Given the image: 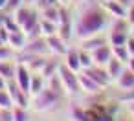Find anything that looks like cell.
<instances>
[{"instance_id": "obj_1", "label": "cell", "mask_w": 134, "mask_h": 121, "mask_svg": "<svg viewBox=\"0 0 134 121\" xmlns=\"http://www.w3.org/2000/svg\"><path fill=\"white\" fill-rule=\"evenodd\" d=\"M110 22V15L105 11L103 4L99 2H92V0H85L81 4H75V13L72 19V26H74V39L79 42L90 35L107 31Z\"/></svg>"}, {"instance_id": "obj_2", "label": "cell", "mask_w": 134, "mask_h": 121, "mask_svg": "<svg viewBox=\"0 0 134 121\" xmlns=\"http://www.w3.org/2000/svg\"><path fill=\"white\" fill-rule=\"evenodd\" d=\"M64 95H66V92L63 88H53L50 84H44V88L39 94L31 95V99H30V110L37 112V114L52 112V110H55L63 103Z\"/></svg>"}, {"instance_id": "obj_3", "label": "cell", "mask_w": 134, "mask_h": 121, "mask_svg": "<svg viewBox=\"0 0 134 121\" xmlns=\"http://www.w3.org/2000/svg\"><path fill=\"white\" fill-rule=\"evenodd\" d=\"M57 75H59V79H61V84H63L66 95L75 97V95H81V94H83V92H81V86H79L77 72L70 70L68 66H64V64L61 62V64H59V70H57Z\"/></svg>"}, {"instance_id": "obj_4", "label": "cell", "mask_w": 134, "mask_h": 121, "mask_svg": "<svg viewBox=\"0 0 134 121\" xmlns=\"http://www.w3.org/2000/svg\"><path fill=\"white\" fill-rule=\"evenodd\" d=\"M77 77H79V86H81V92L86 95V97H92V95H97V94H101V92H105V88L99 84V83H96L85 70H81V72H77Z\"/></svg>"}, {"instance_id": "obj_5", "label": "cell", "mask_w": 134, "mask_h": 121, "mask_svg": "<svg viewBox=\"0 0 134 121\" xmlns=\"http://www.w3.org/2000/svg\"><path fill=\"white\" fill-rule=\"evenodd\" d=\"M6 90L9 92V95H11V101H13V106H28L30 108V95L17 84V81L15 79H9L8 81V84H6Z\"/></svg>"}, {"instance_id": "obj_6", "label": "cell", "mask_w": 134, "mask_h": 121, "mask_svg": "<svg viewBox=\"0 0 134 121\" xmlns=\"http://www.w3.org/2000/svg\"><path fill=\"white\" fill-rule=\"evenodd\" d=\"M103 44H108V39H107V31H101V33H96V35H90L83 41H79V48L86 50V51H94L97 48H101Z\"/></svg>"}, {"instance_id": "obj_7", "label": "cell", "mask_w": 134, "mask_h": 121, "mask_svg": "<svg viewBox=\"0 0 134 121\" xmlns=\"http://www.w3.org/2000/svg\"><path fill=\"white\" fill-rule=\"evenodd\" d=\"M96 83H99L105 90H108L110 86H112V79L108 77V73H107V70H105V66H99V64H94V66H90L88 70H85Z\"/></svg>"}, {"instance_id": "obj_8", "label": "cell", "mask_w": 134, "mask_h": 121, "mask_svg": "<svg viewBox=\"0 0 134 121\" xmlns=\"http://www.w3.org/2000/svg\"><path fill=\"white\" fill-rule=\"evenodd\" d=\"M46 42H48V50H50V55H57V57H63L70 46V42H66L63 37L59 35H50L46 37Z\"/></svg>"}, {"instance_id": "obj_9", "label": "cell", "mask_w": 134, "mask_h": 121, "mask_svg": "<svg viewBox=\"0 0 134 121\" xmlns=\"http://www.w3.org/2000/svg\"><path fill=\"white\" fill-rule=\"evenodd\" d=\"M79 51H81V48L79 46H68V50H66V53L63 55V64L64 66H68L70 70H74V72H81V61H79Z\"/></svg>"}, {"instance_id": "obj_10", "label": "cell", "mask_w": 134, "mask_h": 121, "mask_svg": "<svg viewBox=\"0 0 134 121\" xmlns=\"http://www.w3.org/2000/svg\"><path fill=\"white\" fill-rule=\"evenodd\" d=\"M15 81H17V84L30 95V83H31V72L28 70V66L26 64H22V62H19V66H17V73H15ZM31 97V95H30Z\"/></svg>"}, {"instance_id": "obj_11", "label": "cell", "mask_w": 134, "mask_h": 121, "mask_svg": "<svg viewBox=\"0 0 134 121\" xmlns=\"http://www.w3.org/2000/svg\"><path fill=\"white\" fill-rule=\"evenodd\" d=\"M28 44V37L22 30H17V31H9V37H8V46L15 50V53L22 51Z\"/></svg>"}, {"instance_id": "obj_12", "label": "cell", "mask_w": 134, "mask_h": 121, "mask_svg": "<svg viewBox=\"0 0 134 121\" xmlns=\"http://www.w3.org/2000/svg\"><path fill=\"white\" fill-rule=\"evenodd\" d=\"M90 53H92L94 64H99V66H107V62L114 57L110 44H103L101 48H97V50H94V51H90Z\"/></svg>"}, {"instance_id": "obj_13", "label": "cell", "mask_w": 134, "mask_h": 121, "mask_svg": "<svg viewBox=\"0 0 134 121\" xmlns=\"http://www.w3.org/2000/svg\"><path fill=\"white\" fill-rule=\"evenodd\" d=\"M114 86L118 90H130V88H134V72L130 68H125L123 73L114 81Z\"/></svg>"}, {"instance_id": "obj_14", "label": "cell", "mask_w": 134, "mask_h": 121, "mask_svg": "<svg viewBox=\"0 0 134 121\" xmlns=\"http://www.w3.org/2000/svg\"><path fill=\"white\" fill-rule=\"evenodd\" d=\"M101 2V0H99ZM105 11L110 15V19H121V17H127V8H123L119 2L116 0H107V2H101Z\"/></svg>"}, {"instance_id": "obj_15", "label": "cell", "mask_w": 134, "mask_h": 121, "mask_svg": "<svg viewBox=\"0 0 134 121\" xmlns=\"http://www.w3.org/2000/svg\"><path fill=\"white\" fill-rule=\"evenodd\" d=\"M127 68V64L125 62H121V61H118L116 57H112L108 62H107V66H105V70H107V73H108V77L112 79V84H114V81L123 73V70Z\"/></svg>"}, {"instance_id": "obj_16", "label": "cell", "mask_w": 134, "mask_h": 121, "mask_svg": "<svg viewBox=\"0 0 134 121\" xmlns=\"http://www.w3.org/2000/svg\"><path fill=\"white\" fill-rule=\"evenodd\" d=\"M17 66H19V61H17L15 57H13V59H6V61H0V75L6 77L8 81H9V79H15Z\"/></svg>"}, {"instance_id": "obj_17", "label": "cell", "mask_w": 134, "mask_h": 121, "mask_svg": "<svg viewBox=\"0 0 134 121\" xmlns=\"http://www.w3.org/2000/svg\"><path fill=\"white\" fill-rule=\"evenodd\" d=\"M129 31H116V30H107V39L110 46H125L129 39Z\"/></svg>"}, {"instance_id": "obj_18", "label": "cell", "mask_w": 134, "mask_h": 121, "mask_svg": "<svg viewBox=\"0 0 134 121\" xmlns=\"http://www.w3.org/2000/svg\"><path fill=\"white\" fill-rule=\"evenodd\" d=\"M46 84V77L39 72H31V83H30V95L39 94Z\"/></svg>"}, {"instance_id": "obj_19", "label": "cell", "mask_w": 134, "mask_h": 121, "mask_svg": "<svg viewBox=\"0 0 134 121\" xmlns=\"http://www.w3.org/2000/svg\"><path fill=\"white\" fill-rule=\"evenodd\" d=\"M41 33L42 37H50V35H57L59 31V24L57 22H52V20H46V19H41Z\"/></svg>"}, {"instance_id": "obj_20", "label": "cell", "mask_w": 134, "mask_h": 121, "mask_svg": "<svg viewBox=\"0 0 134 121\" xmlns=\"http://www.w3.org/2000/svg\"><path fill=\"white\" fill-rule=\"evenodd\" d=\"M119 105H129V103H132L134 101V88H130V90H116V94L112 95Z\"/></svg>"}, {"instance_id": "obj_21", "label": "cell", "mask_w": 134, "mask_h": 121, "mask_svg": "<svg viewBox=\"0 0 134 121\" xmlns=\"http://www.w3.org/2000/svg\"><path fill=\"white\" fill-rule=\"evenodd\" d=\"M59 8L61 6H52V8H44L39 11L41 19H46V20H52V22H57L59 24Z\"/></svg>"}, {"instance_id": "obj_22", "label": "cell", "mask_w": 134, "mask_h": 121, "mask_svg": "<svg viewBox=\"0 0 134 121\" xmlns=\"http://www.w3.org/2000/svg\"><path fill=\"white\" fill-rule=\"evenodd\" d=\"M68 117H70V121H85V106L68 105Z\"/></svg>"}, {"instance_id": "obj_23", "label": "cell", "mask_w": 134, "mask_h": 121, "mask_svg": "<svg viewBox=\"0 0 134 121\" xmlns=\"http://www.w3.org/2000/svg\"><path fill=\"white\" fill-rule=\"evenodd\" d=\"M13 121H31V112L28 106H13Z\"/></svg>"}, {"instance_id": "obj_24", "label": "cell", "mask_w": 134, "mask_h": 121, "mask_svg": "<svg viewBox=\"0 0 134 121\" xmlns=\"http://www.w3.org/2000/svg\"><path fill=\"white\" fill-rule=\"evenodd\" d=\"M112 55L118 59V61H121V62H129V59H130V53H129V50H127V46H112Z\"/></svg>"}, {"instance_id": "obj_25", "label": "cell", "mask_w": 134, "mask_h": 121, "mask_svg": "<svg viewBox=\"0 0 134 121\" xmlns=\"http://www.w3.org/2000/svg\"><path fill=\"white\" fill-rule=\"evenodd\" d=\"M79 61H81V70H88L90 66H94V59H92V53L83 50L79 51Z\"/></svg>"}, {"instance_id": "obj_26", "label": "cell", "mask_w": 134, "mask_h": 121, "mask_svg": "<svg viewBox=\"0 0 134 121\" xmlns=\"http://www.w3.org/2000/svg\"><path fill=\"white\" fill-rule=\"evenodd\" d=\"M0 108H13L11 95L6 88H0Z\"/></svg>"}, {"instance_id": "obj_27", "label": "cell", "mask_w": 134, "mask_h": 121, "mask_svg": "<svg viewBox=\"0 0 134 121\" xmlns=\"http://www.w3.org/2000/svg\"><path fill=\"white\" fill-rule=\"evenodd\" d=\"M17 53L13 48H9L8 44H0V61H6V59H13Z\"/></svg>"}, {"instance_id": "obj_28", "label": "cell", "mask_w": 134, "mask_h": 121, "mask_svg": "<svg viewBox=\"0 0 134 121\" xmlns=\"http://www.w3.org/2000/svg\"><path fill=\"white\" fill-rule=\"evenodd\" d=\"M22 4H24V0H8V8H6V13H13V11H15V9H19Z\"/></svg>"}, {"instance_id": "obj_29", "label": "cell", "mask_w": 134, "mask_h": 121, "mask_svg": "<svg viewBox=\"0 0 134 121\" xmlns=\"http://www.w3.org/2000/svg\"><path fill=\"white\" fill-rule=\"evenodd\" d=\"M0 121H13V108H0Z\"/></svg>"}, {"instance_id": "obj_30", "label": "cell", "mask_w": 134, "mask_h": 121, "mask_svg": "<svg viewBox=\"0 0 134 121\" xmlns=\"http://www.w3.org/2000/svg\"><path fill=\"white\" fill-rule=\"evenodd\" d=\"M127 50H129V53H130V57H134V31L129 35V39H127Z\"/></svg>"}, {"instance_id": "obj_31", "label": "cell", "mask_w": 134, "mask_h": 121, "mask_svg": "<svg viewBox=\"0 0 134 121\" xmlns=\"http://www.w3.org/2000/svg\"><path fill=\"white\" fill-rule=\"evenodd\" d=\"M125 19H127V20H129V24L134 28V2L127 8V17H125Z\"/></svg>"}, {"instance_id": "obj_32", "label": "cell", "mask_w": 134, "mask_h": 121, "mask_svg": "<svg viewBox=\"0 0 134 121\" xmlns=\"http://www.w3.org/2000/svg\"><path fill=\"white\" fill-rule=\"evenodd\" d=\"M114 121H134V119H132L127 112H123V114H118V116L114 117Z\"/></svg>"}, {"instance_id": "obj_33", "label": "cell", "mask_w": 134, "mask_h": 121, "mask_svg": "<svg viewBox=\"0 0 134 121\" xmlns=\"http://www.w3.org/2000/svg\"><path fill=\"white\" fill-rule=\"evenodd\" d=\"M125 112L134 119V101H132V103H129V105H125Z\"/></svg>"}, {"instance_id": "obj_34", "label": "cell", "mask_w": 134, "mask_h": 121, "mask_svg": "<svg viewBox=\"0 0 134 121\" xmlns=\"http://www.w3.org/2000/svg\"><path fill=\"white\" fill-rule=\"evenodd\" d=\"M6 8H8V0H0V13H6Z\"/></svg>"}, {"instance_id": "obj_35", "label": "cell", "mask_w": 134, "mask_h": 121, "mask_svg": "<svg viewBox=\"0 0 134 121\" xmlns=\"http://www.w3.org/2000/svg\"><path fill=\"white\" fill-rule=\"evenodd\" d=\"M116 2H119V4H121L123 8H129V6H130V4L134 2V0H116Z\"/></svg>"}, {"instance_id": "obj_36", "label": "cell", "mask_w": 134, "mask_h": 121, "mask_svg": "<svg viewBox=\"0 0 134 121\" xmlns=\"http://www.w3.org/2000/svg\"><path fill=\"white\" fill-rule=\"evenodd\" d=\"M37 2H39V0H24V4L31 6V8H37Z\"/></svg>"}, {"instance_id": "obj_37", "label": "cell", "mask_w": 134, "mask_h": 121, "mask_svg": "<svg viewBox=\"0 0 134 121\" xmlns=\"http://www.w3.org/2000/svg\"><path fill=\"white\" fill-rule=\"evenodd\" d=\"M127 68H130V70L134 72V57H130V59H129V62H127Z\"/></svg>"}, {"instance_id": "obj_38", "label": "cell", "mask_w": 134, "mask_h": 121, "mask_svg": "<svg viewBox=\"0 0 134 121\" xmlns=\"http://www.w3.org/2000/svg\"><path fill=\"white\" fill-rule=\"evenodd\" d=\"M6 84H8V79L0 75V88H6Z\"/></svg>"}, {"instance_id": "obj_39", "label": "cell", "mask_w": 134, "mask_h": 121, "mask_svg": "<svg viewBox=\"0 0 134 121\" xmlns=\"http://www.w3.org/2000/svg\"><path fill=\"white\" fill-rule=\"evenodd\" d=\"M61 6H72V0H59Z\"/></svg>"}, {"instance_id": "obj_40", "label": "cell", "mask_w": 134, "mask_h": 121, "mask_svg": "<svg viewBox=\"0 0 134 121\" xmlns=\"http://www.w3.org/2000/svg\"><path fill=\"white\" fill-rule=\"evenodd\" d=\"M101 121H114V119H112V116H105Z\"/></svg>"}, {"instance_id": "obj_41", "label": "cell", "mask_w": 134, "mask_h": 121, "mask_svg": "<svg viewBox=\"0 0 134 121\" xmlns=\"http://www.w3.org/2000/svg\"><path fill=\"white\" fill-rule=\"evenodd\" d=\"M81 2H85V0H72V6H75V4H81Z\"/></svg>"}, {"instance_id": "obj_42", "label": "cell", "mask_w": 134, "mask_h": 121, "mask_svg": "<svg viewBox=\"0 0 134 121\" xmlns=\"http://www.w3.org/2000/svg\"><path fill=\"white\" fill-rule=\"evenodd\" d=\"M101 2H107V0H101Z\"/></svg>"}]
</instances>
